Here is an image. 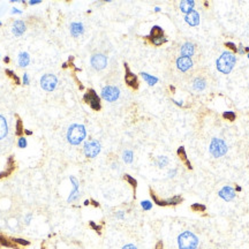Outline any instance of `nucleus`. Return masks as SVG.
<instances>
[{
	"label": "nucleus",
	"mask_w": 249,
	"mask_h": 249,
	"mask_svg": "<svg viewBox=\"0 0 249 249\" xmlns=\"http://www.w3.org/2000/svg\"><path fill=\"white\" fill-rule=\"evenodd\" d=\"M85 135H87V133H85L84 126L74 124L68 128L67 132L68 142L73 145H78L85 139Z\"/></svg>",
	"instance_id": "f257e3e1"
},
{
	"label": "nucleus",
	"mask_w": 249,
	"mask_h": 249,
	"mask_svg": "<svg viewBox=\"0 0 249 249\" xmlns=\"http://www.w3.org/2000/svg\"><path fill=\"white\" fill-rule=\"evenodd\" d=\"M235 61H236V59H235L234 54H232L231 52H224L217 60L218 70L224 73V74H228L233 69Z\"/></svg>",
	"instance_id": "f03ea898"
},
{
	"label": "nucleus",
	"mask_w": 249,
	"mask_h": 249,
	"mask_svg": "<svg viewBox=\"0 0 249 249\" xmlns=\"http://www.w3.org/2000/svg\"><path fill=\"white\" fill-rule=\"evenodd\" d=\"M179 249H197L198 239L192 232H183L178 238Z\"/></svg>",
	"instance_id": "7ed1b4c3"
},
{
	"label": "nucleus",
	"mask_w": 249,
	"mask_h": 249,
	"mask_svg": "<svg viewBox=\"0 0 249 249\" xmlns=\"http://www.w3.org/2000/svg\"><path fill=\"white\" fill-rule=\"evenodd\" d=\"M210 152L215 158H219L227 152V145L220 139H213L210 144Z\"/></svg>",
	"instance_id": "20e7f679"
},
{
	"label": "nucleus",
	"mask_w": 249,
	"mask_h": 249,
	"mask_svg": "<svg viewBox=\"0 0 249 249\" xmlns=\"http://www.w3.org/2000/svg\"><path fill=\"white\" fill-rule=\"evenodd\" d=\"M83 99H84V102L88 103L93 110H96V111H99V110H100V100H99L98 95L96 93V91H95L93 89H89L88 91H87V93L84 95Z\"/></svg>",
	"instance_id": "39448f33"
},
{
	"label": "nucleus",
	"mask_w": 249,
	"mask_h": 249,
	"mask_svg": "<svg viewBox=\"0 0 249 249\" xmlns=\"http://www.w3.org/2000/svg\"><path fill=\"white\" fill-rule=\"evenodd\" d=\"M149 39H150L155 45H161L163 43H165L166 38L165 36H164V31H163V29H161V27L155 26L151 29Z\"/></svg>",
	"instance_id": "423d86ee"
},
{
	"label": "nucleus",
	"mask_w": 249,
	"mask_h": 249,
	"mask_svg": "<svg viewBox=\"0 0 249 249\" xmlns=\"http://www.w3.org/2000/svg\"><path fill=\"white\" fill-rule=\"evenodd\" d=\"M99 151H100V144H99L98 141H89L84 144V153L89 158L96 157L99 153Z\"/></svg>",
	"instance_id": "0eeeda50"
},
{
	"label": "nucleus",
	"mask_w": 249,
	"mask_h": 249,
	"mask_svg": "<svg viewBox=\"0 0 249 249\" xmlns=\"http://www.w3.org/2000/svg\"><path fill=\"white\" fill-rule=\"evenodd\" d=\"M120 91L117 87H112V85H107L102 90V97L107 102H114L119 98Z\"/></svg>",
	"instance_id": "6e6552de"
},
{
	"label": "nucleus",
	"mask_w": 249,
	"mask_h": 249,
	"mask_svg": "<svg viewBox=\"0 0 249 249\" xmlns=\"http://www.w3.org/2000/svg\"><path fill=\"white\" fill-rule=\"evenodd\" d=\"M150 192H151V197H152V200L155 201L156 204L161 205V207H164V205H176V204L182 202L181 196H174V197H172V198H168V200H161V198L157 197V195H156L152 190H150Z\"/></svg>",
	"instance_id": "1a4fd4ad"
},
{
	"label": "nucleus",
	"mask_w": 249,
	"mask_h": 249,
	"mask_svg": "<svg viewBox=\"0 0 249 249\" xmlns=\"http://www.w3.org/2000/svg\"><path fill=\"white\" fill-rule=\"evenodd\" d=\"M57 78L52 74H46L41 78L42 88L47 90V91H52L53 89L57 87Z\"/></svg>",
	"instance_id": "9d476101"
},
{
	"label": "nucleus",
	"mask_w": 249,
	"mask_h": 249,
	"mask_svg": "<svg viewBox=\"0 0 249 249\" xmlns=\"http://www.w3.org/2000/svg\"><path fill=\"white\" fill-rule=\"evenodd\" d=\"M107 63V59L103 54H95L91 57V65L95 69H103L106 67Z\"/></svg>",
	"instance_id": "9b49d317"
},
{
	"label": "nucleus",
	"mask_w": 249,
	"mask_h": 249,
	"mask_svg": "<svg viewBox=\"0 0 249 249\" xmlns=\"http://www.w3.org/2000/svg\"><path fill=\"white\" fill-rule=\"evenodd\" d=\"M125 68H126V76H125V80H126V83L134 89L139 88V82H137V78L135 75L134 73L130 72L129 67L127 66V63H125Z\"/></svg>",
	"instance_id": "f8f14e48"
},
{
	"label": "nucleus",
	"mask_w": 249,
	"mask_h": 249,
	"mask_svg": "<svg viewBox=\"0 0 249 249\" xmlns=\"http://www.w3.org/2000/svg\"><path fill=\"white\" fill-rule=\"evenodd\" d=\"M219 196L222 197L223 200H225V201H232L234 197H235V190H234L232 187L229 186H226L224 187L223 189H220V192H219Z\"/></svg>",
	"instance_id": "ddd939ff"
},
{
	"label": "nucleus",
	"mask_w": 249,
	"mask_h": 249,
	"mask_svg": "<svg viewBox=\"0 0 249 249\" xmlns=\"http://www.w3.org/2000/svg\"><path fill=\"white\" fill-rule=\"evenodd\" d=\"M176 66H178V68L180 70L186 72V70H188L193 66V61L190 60V58L188 57H180L176 60Z\"/></svg>",
	"instance_id": "4468645a"
},
{
	"label": "nucleus",
	"mask_w": 249,
	"mask_h": 249,
	"mask_svg": "<svg viewBox=\"0 0 249 249\" xmlns=\"http://www.w3.org/2000/svg\"><path fill=\"white\" fill-rule=\"evenodd\" d=\"M186 22L188 23V24H190V26H197L198 23H200V15H198V13H197L196 10H190L189 13H187L186 14Z\"/></svg>",
	"instance_id": "2eb2a0df"
},
{
	"label": "nucleus",
	"mask_w": 249,
	"mask_h": 249,
	"mask_svg": "<svg viewBox=\"0 0 249 249\" xmlns=\"http://www.w3.org/2000/svg\"><path fill=\"white\" fill-rule=\"evenodd\" d=\"M26 31V24L20 20H16L13 23V34L16 36H21Z\"/></svg>",
	"instance_id": "dca6fc26"
},
{
	"label": "nucleus",
	"mask_w": 249,
	"mask_h": 249,
	"mask_svg": "<svg viewBox=\"0 0 249 249\" xmlns=\"http://www.w3.org/2000/svg\"><path fill=\"white\" fill-rule=\"evenodd\" d=\"M70 181L73 182V192H72V194H70L69 198H68V202H73V201H75V200L78 197V180H76L74 176H70Z\"/></svg>",
	"instance_id": "f3484780"
},
{
	"label": "nucleus",
	"mask_w": 249,
	"mask_h": 249,
	"mask_svg": "<svg viewBox=\"0 0 249 249\" xmlns=\"http://www.w3.org/2000/svg\"><path fill=\"white\" fill-rule=\"evenodd\" d=\"M181 53L183 57H190V56H193L194 54V45H193L192 43H186V44H183L181 47Z\"/></svg>",
	"instance_id": "a211bd4d"
},
{
	"label": "nucleus",
	"mask_w": 249,
	"mask_h": 249,
	"mask_svg": "<svg viewBox=\"0 0 249 249\" xmlns=\"http://www.w3.org/2000/svg\"><path fill=\"white\" fill-rule=\"evenodd\" d=\"M70 31H72V35L75 37H78V35H81L83 32V26L82 23H78V22H74L70 26Z\"/></svg>",
	"instance_id": "6ab92c4d"
},
{
	"label": "nucleus",
	"mask_w": 249,
	"mask_h": 249,
	"mask_svg": "<svg viewBox=\"0 0 249 249\" xmlns=\"http://www.w3.org/2000/svg\"><path fill=\"white\" fill-rule=\"evenodd\" d=\"M8 133V127L6 124V120L4 117L0 115V140H2Z\"/></svg>",
	"instance_id": "aec40b11"
},
{
	"label": "nucleus",
	"mask_w": 249,
	"mask_h": 249,
	"mask_svg": "<svg viewBox=\"0 0 249 249\" xmlns=\"http://www.w3.org/2000/svg\"><path fill=\"white\" fill-rule=\"evenodd\" d=\"M180 8L183 13H189L190 10H193L194 8V1L193 0H186V1H181L180 4Z\"/></svg>",
	"instance_id": "412c9836"
},
{
	"label": "nucleus",
	"mask_w": 249,
	"mask_h": 249,
	"mask_svg": "<svg viewBox=\"0 0 249 249\" xmlns=\"http://www.w3.org/2000/svg\"><path fill=\"white\" fill-rule=\"evenodd\" d=\"M176 153H178V156L180 157L182 159V161L185 163V164H187V166H188V168H190L192 170V164L189 163V161H188V158H187V155H186V151H185V148L183 146H180L179 149H178V151H176Z\"/></svg>",
	"instance_id": "4be33fe9"
},
{
	"label": "nucleus",
	"mask_w": 249,
	"mask_h": 249,
	"mask_svg": "<svg viewBox=\"0 0 249 249\" xmlns=\"http://www.w3.org/2000/svg\"><path fill=\"white\" fill-rule=\"evenodd\" d=\"M29 61H30V57H29V54H28L27 52H22V53H20V56H19V65H20L21 67H26V66H28Z\"/></svg>",
	"instance_id": "5701e85b"
},
{
	"label": "nucleus",
	"mask_w": 249,
	"mask_h": 249,
	"mask_svg": "<svg viewBox=\"0 0 249 249\" xmlns=\"http://www.w3.org/2000/svg\"><path fill=\"white\" fill-rule=\"evenodd\" d=\"M141 75H142V78H144L145 81L149 83L150 85H155L156 83L158 82V78H155V76H151V75L146 74V73H141Z\"/></svg>",
	"instance_id": "b1692460"
},
{
	"label": "nucleus",
	"mask_w": 249,
	"mask_h": 249,
	"mask_svg": "<svg viewBox=\"0 0 249 249\" xmlns=\"http://www.w3.org/2000/svg\"><path fill=\"white\" fill-rule=\"evenodd\" d=\"M194 88L196 89V90H203V89L205 88V82L203 81L202 78H196L194 81Z\"/></svg>",
	"instance_id": "393cba45"
},
{
	"label": "nucleus",
	"mask_w": 249,
	"mask_h": 249,
	"mask_svg": "<svg viewBox=\"0 0 249 249\" xmlns=\"http://www.w3.org/2000/svg\"><path fill=\"white\" fill-rule=\"evenodd\" d=\"M124 161H126V163H132V161H133V152L130 150H126L124 152Z\"/></svg>",
	"instance_id": "a878e982"
},
{
	"label": "nucleus",
	"mask_w": 249,
	"mask_h": 249,
	"mask_svg": "<svg viewBox=\"0 0 249 249\" xmlns=\"http://www.w3.org/2000/svg\"><path fill=\"white\" fill-rule=\"evenodd\" d=\"M223 118L224 119H227L229 121H234L235 120V113L232 112V111H227V112H224L223 113Z\"/></svg>",
	"instance_id": "bb28decb"
},
{
	"label": "nucleus",
	"mask_w": 249,
	"mask_h": 249,
	"mask_svg": "<svg viewBox=\"0 0 249 249\" xmlns=\"http://www.w3.org/2000/svg\"><path fill=\"white\" fill-rule=\"evenodd\" d=\"M157 164H158V166H159V167H164V166H166L167 164H168V159H167V157H164V156L158 157V159H157Z\"/></svg>",
	"instance_id": "cd10ccee"
},
{
	"label": "nucleus",
	"mask_w": 249,
	"mask_h": 249,
	"mask_svg": "<svg viewBox=\"0 0 249 249\" xmlns=\"http://www.w3.org/2000/svg\"><path fill=\"white\" fill-rule=\"evenodd\" d=\"M205 205H203V204H198V203H195V204H193L192 205V210H194V211H200V212H204L205 211Z\"/></svg>",
	"instance_id": "c85d7f7f"
},
{
	"label": "nucleus",
	"mask_w": 249,
	"mask_h": 249,
	"mask_svg": "<svg viewBox=\"0 0 249 249\" xmlns=\"http://www.w3.org/2000/svg\"><path fill=\"white\" fill-rule=\"evenodd\" d=\"M125 179H126V180H127V181L129 182L130 185L133 186V188H134V189L136 188V186H137V181L135 180L134 178H132L130 175H125Z\"/></svg>",
	"instance_id": "c756f323"
},
{
	"label": "nucleus",
	"mask_w": 249,
	"mask_h": 249,
	"mask_svg": "<svg viewBox=\"0 0 249 249\" xmlns=\"http://www.w3.org/2000/svg\"><path fill=\"white\" fill-rule=\"evenodd\" d=\"M141 205L143 208V210H150L151 208H152V204H151L150 201H142Z\"/></svg>",
	"instance_id": "7c9ffc66"
},
{
	"label": "nucleus",
	"mask_w": 249,
	"mask_h": 249,
	"mask_svg": "<svg viewBox=\"0 0 249 249\" xmlns=\"http://www.w3.org/2000/svg\"><path fill=\"white\" fill-rule=\"evenodd\" d=\"M22 133H23V128H22V122H21V120H17V122H16V134L21 135Z\"/></svg>",
	"instance_id": "2f4dec72"
},
{
	"label": "nucleus",
	"mask_w": 249,
	"mask_h": 249,
	"mask_svg": "<svg viewBox=\"0 0 249 249\" xmlns=\"http://www.w3.org/2000/svg\"><path fill=\"white\" fill-rule=\"evenodd\" d=\"M17 145H19L20 148H22V149H23V148H26V146H27V140L24 139V137H20V139H19V141H17Z\"/></svg>",
	"instance_id": "473e14b6"
},
{
	"label": "nucleus",
	"mask_w": 249,
	"mask_h": 249,
	"mask_svg": "<svg viewBox=\"0 0 249 249\" xmlns=\"http://www.w3.org/2000/svg\"><path fill=\"white\" fill-rule=\"evenodd\" d=\"M13 241H14L15 244H22V246H28V244H29V241H27V240H23V239H14Z\"/></svg>",
	"instance_id": "72a5a7b5"
},
{
	"label": "nucleus",
	"mask_w": 249,
	"mask_h": 249,
	"mask_svg": "<svg viewBox=\"0 0 249 249\" xmlns=\"http://www.w3.org/2000/svg\"><path fill=\"white\" fill-rule=\"evenodd\" d=\"M225 46H228L229 49H232L234 52L238 51V49L235 47V44H234V43H231V42H227V43H225Z\"/></svg>",
	"instance_id": "f704fd0d"
},
{
	"label": "nucleus",
	"mask_w": 249,
	"mask_h": 249,
	"mask_svg": "<svg viewBox=\"0 0 249 249\" xmlns=\"http://www.w3.org/2000/svg\"><path fill=\"white\" fill-rule=\"evenodd\" d=\"M90 225H91V227H93V228H95V229H96V231H97L98 233H99V232H100V228H102V227H100V226H98V225H96V224L93 223V222H90Z\"/></svg>",
	"instance_id": "c9c22d12"
},
{
	"label": "nucleus",
	"mask_w": 249,
	"mask_h": 249,
	"mask_svg": "<svg viewBox=\"0 0 249 249\" xmlns=\"http://www.w3.org/2000/svg\"><path fill=\"white\" fill-rule=\"evenodd\" d=\"M23 83L24 84H29V76H28V74L23 75Z\"/></svg>",
	"instance_id": "e433bc0d"
},
{
	"label": "nucleus",
	"mask_w": 249,
	"mask_h": 249,
	"mask_svg": "<svg viewBox=\"0 0 249 249\" xmlns=\"http://www.w3.org/2000/svg\"><path fill=\"white\" fill-rule=\"evenodd\" d=\"M156 249H164V246H163V242H161V241H158V242H157Z\"/></svg>",
	"instance_id": "4c0bfd02"
},
{
	"label": "nucleus",
	"mask_w": 249,
	"mask_h": 249,
	"mask_svg": "<svg viewBox=\"0 0 249 249\" xmlns=\"http://www.w3.org/2000/svg\"><path fill=\"white\" fill-rule=\"evenodd\" d=\"M122 249H137V248L135 247L134 244H127V246H125Z\"/></svg>",
	"instance_id": "58836bf2"
},
{
	"label": "nucleus",
	"mask_w": 249,
	"mask_h": 249,
	"mask_svg": "<svg viewBox=\"0 0 249 249\" xmlns=\"http://www.w3.org/2000/svg\"><path fill=\"white\" fill-rule=\"evenodd\" d=\"M39 2H41V0H31L29 4L30 5H35V4H39Z\"/></svg>",
	"instance_id": "ea45409f"
},
{
	"label": "nucleus",
	"mask_w": 249,
	"mask_h": 249,
	"mask_svg": "<svg viewBox=\"0 0 249 249\" xmlns=\"http://www.w3.org/2000/svg\"><path fill=\"white\" fill-rule=\"evenodd\" d=\"M7 174H9V172H0V178L7 175Z\"/></svg>",
	"instance_id": "a19ab883"
},
{
	"label": "nucleus",
	"mask_w": 249,
	"mask_h": 249,
	"mask_svg": "<svg viewBox=\"0 0 249 249\" xmlns=\"http://www.w3.org/2000/svg\"><path fill=\"white\" fill-rule=\"evenodd\" d=\"M12 13H17V14H21L22 12H21V10H19V9H16V8H13V9H12Z\"/></svg>",
	"instance_id": "79ce46f5"
},
{
	"label": "nucleus",
	"mask_w": 249,
	"mask_h": 249,
	"mask_svg": "<svg viewBox=\"0 0 249 249\" xmlns=\"http://www.w3.org/2000/svg\"><path fill=\"white\" fill-rule=\"evenodd\" d=\"M119 215H117V217H119V218H122L124 217V212H118Z\"/></svg>",
	"instance_id": "37998d69"
},
{
	"label": "nucleus",
	"mask_w": 249,
	"mask_h": 249,
	"mask_svg": "<svg viewBox=\"0 0 249 249\" xmlns=\"http://www.w3.org/2000/svg\"><path fill=\"white\" fill-rule=\"evenodd\" d=\"M30 218H31V215H29V216H28V217H27V219H26L27 224L29 223V220H30Z\"/></svg>",
	"instance_id": "c03bdc74"
},
{
	"label": "nucleus",
	"mask_w": 249,
	"mask_h": 249,
	"mask_svg": "<svg viewBox=\"0 0 249 249\" xmlns=\"http://www.w3.org/2000/svg\"><path fill=\"white\" fill-rule=\"evenodd\" d=\"M248 58H249V54H248Z\"/></svg>",
	"instance_id": "a18cd8bd"
}]
</instances>
